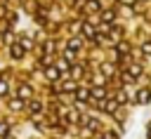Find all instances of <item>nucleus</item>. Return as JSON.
Listing matches in <instances>:
<instances>
[{
  "label": "nucleus",
  "instance_id": "1",
  "mask_svg": "<svg viewBox=\"0 0 151 139\" xmlns=\"http://www.w3.org/2000/svg\"><path fill=\"white\" fill-rule=\"evenodd\" d=\"M83 35H85L87 40H97V31H94V26H92L90 21L83 24Z\"/></svg>",
  "mask_w": 151,
  "mask_h": 139
},
{
  "label": "nucleus",
  "instance_id": "2",
  "mask_svg": "<svg viewBox=\"0 0 151 139\" xmlns=\"http://www.w3.org/2000/svg\"><path fill=\"white\" fill-rule=\"evenodd\" d=\"M17 94H19L21 99H31V97H33V90H31V85H26V82H21V85L17 87Z\"/></svg>",
  "mask_w": 151,
  "mask_h": 139
},
{
  "label": "nucleus",
  "instance_id": "3",
  "mask_svg": "<svg viewBox=\"0 0 151 139\" xmlns=\"http://www.w3.org/2000/svg\"><path fill=\"white\" fill-rule=\"evenodd\" d=\"M24 52H26V47H24V45H19V42H14V45L9 47L12 59H21V57H24Z\"/></svg>",
  "mask_w": 151,
  "mask_h": 139
},
{
  "label": "nucleus",
  "instance_id": "4",
  "mask_svg": "<svg viewBox=\"0 0 151 139\" xmlns=\"http://www.w3.org/2000/svg\"><path fill=\"white\" fill-rule=\"evenodd\" d=\"M45 78H47V80H59V78H61V71H59L57 66H47V68H45Z\"/></svg>",
  "mask_w": 151,
  "mask_h": 139
},
{
  "label": "nucleus",
  "instance_id": "5",
  "mask_svg": "<svg viewBox=\"0 0 151 139\" xmlns=\"http://www.w3.org/2000/svg\"><path fill=\"white\" fill-rule=\"evenodd\" d=\"M90 94H92V99H97V101L106 99V90H104V87H92V90H90Z\"/></svg>",
  "mask_w": 151,
  "mask_h": 139
},
{
  "label": "nucleus",
  "instance_id": "6",
  "mask_svg": "<svg viewBox=\"0 0 151 139\" xmlns=\"http://www.w3.org/2000/svg\"><path fill=\"white\" fill-rule=\"evenodd\" d=\"M137 101L139 104H149L151 101V90H139L137 92Z\"/></svg>",
  "mask_w": 151,
  "mask_h": 139
},
{
  "label": "nucleus",
  "instance_id": "7",
  "mask_svg": "<svg viewBox=\"0 0 151 139\" xmlns=\"http://www.w3.org/2000/svg\"><path fill=\"white\" fill-rule=\"evenodd\" d=\"M90 97H92L90 90H85V87H83V90H76V99H78V101H90Z\"/></svg>",
  "mask_w": 151,
  "mask_h": 139
},
{
  "label": "nucleus",
  "instance_id": "8",
  "mask_svg": "<svg viewBox=\"0 0 151 139\" xmlns=\"http://www.w3.org/2000/svg\"><path fill=\"white\" fill-rule=\"evenodd\" d=\"M9 108H12V111H19V108H24V99H21V97H14V99H9Z\"/></svg>",
  "mask_w": 151,
  "mask_h": 139
},
{
  "label": "nucleus",
  "instance_id": "9",
  "mask_svg": "<svg viewBox=\"0 0 151 139\" xmlns=\"http://www.w3.org/2000/svg\"><path fill=\"white\" fill-rule=\"evenodd\" d=\"M83 123H85V127H87V130H97V127H99V123H97V118H85Z\"/></svg>",
  "mask_w": 151,
  "mask_h": 139
},
{
  "label": "nucleus",
  "instance_id": "10",
  "mask_svg": "<svg viewBox=\"0 0 151 139\" xmlns=\"http://www.w3.org/2000/svg\"><path fill=\"white\" fill-rule=\"evenodd\" d=\"M28 108H31L33 113H40V111H42V104H40V101H35V99H31V104H28Z\"/></svg>",
  "mask_w": 151,
  "mask_h": 139
},
{
  "label": "nucleus",
  "instance_id": "11",
  "mask_svg": "<svg viewBox=\"0 0 151 139\" xmlns=\"http://www.w3.org/2000/svg\"><path fill=\"white\" fill-rule=\"evenodd\" d=\"M7 92H9V85L5 78H0V97H7Z\"/></svg>",
  "mask_w": 151,
  "mask_h": 139
},
{
  "label": "nucleus",
  "instance_id": "12",
  "mask_svg": "<svg viewBox=\"0 0 151 139\" xmlns=\"http://www.w3.org/2000/svg\"><path fill=\"white\" fill-rule=\"evenodd\" d=\"M66 120H68V123H78V120H80V113H78V111H68Z\"/></svg>",
  "mask_w": 151,
  "mask_h": 139
},
{
  "label": "nucleus",
  "instance_id": "13",
  "mask_svg": "<svg viewBox=\"0 0 151 139\" xmlns=\"http://www.w3.org/2000/svg\"><path fill=\"white\" fill-rule=\"evenodd\" d=\"M85 9H87V12H97V9H99V0H90Z\"/></svg>",
  "mask_w": 151,
  "mask_h": 139
},
{
  "label": "nucleus",
  "instance_id": "14",
  "mask_svg": "<svg viewBox=\"0 0 151 139\" xmlns=\"http://www.w3.org/2000/svg\"><path fill=\"white\" fill-rule=\"evenodd\" d=\"M68 49H76V52H78V49H80V40H78V38H71V40H68Z\"/></svg>",
  "mask_w": 151,
  "mask_h": 139
},
{
  "label": "nucleus",
  "instance_id": "15",
  "mask_svg": "<svg viewBox=\"0 0 151 139\" xmlns=\"http://www.w3.org/2000/svg\"><path fill=\"white\" fill-rule=\"evenodd\" d=\"M57 68H59L61 73H64V71H68V59H59V61H57Z\"/></svg>",
  "mask_w": 151,
  "mask_h": 139
},
{
  "label": "nucleus",
  "instance_id": "16",
  "mask_svg": "<svg viewBox=\"0 0 151 139\" xmlns=\"http://www.w3.org/2000/svg\"><path fill=\"white\" fill-rule=\"evenodd\" d=\"M61 90H64V92H71V90H76V80H68V82H64V85H61Z\"/></svg>",
  "mask_w": 151,
  "mask_h": 139
},
{
  "label": "nucleus",
  "instance_id": "17",
  "mask_svg": "<svg viewBox=\"0 0 151 139\" xmlns=\"http://www.w3.org/2000/svg\"><path fill=\"white\" fill-rule=\"evenodd\" d=\"M7 132H9V125H7L5 120H0V137H5Z\"/></svg>",
  "mask_w": 151,
  "mask_h": 139
},
{
  "label": "nucleus",
  "instance_id": "18",
  "mask_svg": "<svg viewBox=\"0 0 151 139\" xmlns=\"http://www.w3.org/2000/svg\"><path fill=\"white\" fill-rule=\"evenodd\" d=\"M113 16H116L113 12H104V14H101V19H104L106 24H111V21H113Z\"/></svg>",
  "mask_w": 151,
  "mask_h": 139
},
{
  "label": "nucleus",
  "instance_id": "19",
  "mask_svg": "<svg viewBox=\"0 0 151 139\" xmlns=\"http://www.w3.org/2000/svg\"><path fill=\"white\" fill-rule=\"evenodd\" d=\"M101 73L111 75V73H113V66H111V64H101Z\"/></svg>",
  "mask_w": 151,
  "mask_h": 139
},
{
  "label": "nucleus",
  "instance_id": "20",
  "mask_svg": "<svg viewBox=\"0 0 151 139\" xmlns=\"http://www.w3.org/2000/svg\"><path fill=\"white\" fill-rule=\"evenodd\" d=\"M80 73H83V68H80V66H73V68H71V75H73V80H76V78H80Z\"/></svg>",
  "mask_w": 151,
  "mask_h": 139
},
{
  "label": "nucleus",
  "instance_id": "21",
  "mask_svg": "<svg viewBox=\"0 0 151 139\" xmlns=\"http://www.w3.org/2000/svg\"><path fill=\"white\" fill-rule=\"evenodd\" d=\"M116 101H118V104H125V101H127V94H125V92H118V94H116Z\"/></svg>",
  "mask_w": 151,
  "mask_h": 139
},
{
  "label": "nucleus",
  "instance_id": "22",
  "mask_svg": "<svg viewBox=\"0 0 151 139\" xmlns=\"http://www.w3.org/2000/svg\"><path fill=\"white\" fill-rule=\"evenodd\" d=\"M104 139H118V132H113V130H109V132L104 134Z\"/></svg>",
  "mask_w": 151,
  "mask_h": 139
},
{
  "label": "nucleus",
  "instance_id": "23",
  "mask_svg": "<svg viewBox=\"0 0 151 139\" xmlns=\"http://www.w3.org/2000/svg\"><path fill=\"white\" fill-rule=\"evenodd\" d=\"M52 49H54V42H52V40H47V42H45V52H47V54H50V52H52Z\"/></svg>",
  "mask_w": 151,
  "mask_h": 139
},
{
  "label": "nucleus",
  "instance_id": "24",
  "mask_svg": "<svg viewBox=\"0 0 151 139\" xmlns=\"http://www.w3.org/2000/svg\"><path fill=\"white\" fill-rule=\"evenodd\" d=\"M142 49H144V54H151V42H144Z\"/></svg>",
  "mask_w": 151,
  "mask_h": 139
},
{
  "label": "nucleus",
  "instance_id": "25",
  "mask_svg": "<svg viewBox=\"0 0 151 139\" xmlns=\"http://www.w3.org/2000/svg\"><path fill=\"white\" fill-rule=\"evenodd\" d=\"M2 14H5V7H2V5H0V16H2Z\"/></svg>",
  "mask_w": 151,
  "mask_h": 139
},
{
  "label": "nucleus",
  "instance_id": "26",
  "mask_svg": "<svg viewBox=\"0 0 151 139\" xmlns=\"http://www.w3.org/2000/svg\"><path fill=\"white\" fill-rule=\"evenodd\" d=\"M2 139H14V137H9V134H5V137H2Z\"/></svg>",
  "mask_w": 151,
  "mask_h": 139
},
{
  "label": "nucleus",
  "instance_id": "27",
  "mask_svg": "<svg viewBox=\"0 0 151 139\" xmlns=\"http://www.w3.org/2000/svg\"><path fill=\"white\" fill-rule=\"evenodd\" d=\"M149 139H151V125H149Z\"/></svg>",
  "mask_w": 151,
  "mask_h": 139
}]
</instances>
